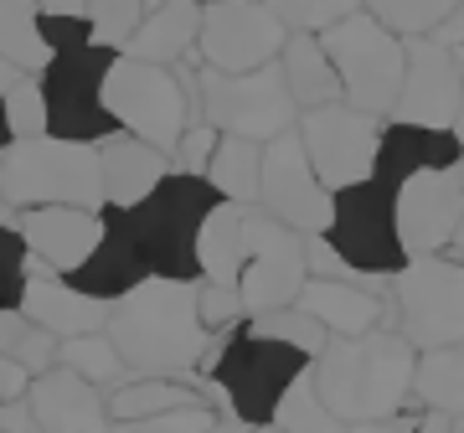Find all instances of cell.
Instances as JSON below:
<instances>
[{
  "instance_id": "f907efd6",
  "label": "cell",
  "mask_w": 464,
  "mask_h": 433,
  "mask_svg": "<svg viewBox=\"0 0 464 433\" xmlns=\"http://www.w3.org/2000/svg\"><path fill=\"white\" fill-rule=\"evenodd\" d=\"M47 16H88V0H36Z\"/></svg>"
},
{
  "instance_id": "484cf974",
  "label": "cell",
  "mask_w": 464,
  "mask_h": 433,
  "mask_svg": "<svg viewBox=\"0 0 464 433\" xmlns=\"http://www.w3.org/2000/svg\"><path fill=\"white\" fill-rule=\"evenodd\" d=\"M243 258H248V207L222 197L197 233V268L212 284H237Z\"/></svg>"
},
{
  "instance_id": "b9f144b4",
  "label": "cell",
  "mask_w": 464,
  "mask_h": 433,
  "mask_svg": "<svg viewBox=\"0 0 464 433\" xmlns=\"http://www.w3.org/2000/svg\"><path fill=\"white\" fill-rule=\"evenodd\" d=\"M217 124H207V119H197L191 130L176 140V150H170V170H191V176H207V160H212L217 150Z\"/></svg>"
},
{
  "instance_id": "7bdbcfd3",
  "label": "cell",
  "mask_w": 464,
  "mask_h": 433,
  "mask_svg": "<svg viewBox=\"0 0 464 433\" xmlns=\"http://www.w3.org/2000/svg\"><path fill=\"white\" fill-rule=\"evenodd\" d=\"M57 346H63V335L42 331V325H26V335L16 341V351H11V356H16V361L32 371V377H42V371L57 367Z\"/></svg>"
},
{
  "instance_id": "44dd1931",
  "label": "cell",
  "mask_w": 464,
  "mask_h": 433,
  "mask_svg": "<svg viewBox=\"0 0 464 433\" xmlns=\"http://www.w3.org/2000/svg\"><path fill=\"white\" fill-rule=\"evenodd\" d=\"M140 279H150V268H145V258H140V248H134L130 222H124V212H119V207H103V237H99V248H93L83 264L67 274V284H78L83 294H93V300H103V304H114V300H124Z\"/></svg>"
},
{
  "instance_id": "680465c9",
  "label": "cell",
  "mask_w": 464,
  "mask_h": 433,
  "mask_svg": "<svg viewBox=\"0 0 464 433\" xmlns=\"http://www.w3.org/2000/svg\"><path fill=\"white\" fill-rule=\"evenodd\" d=\"M449 130L459 134V145H464V99H459V114H454V124H449Z\"/></svg>"
},
{
  "instance_id": "6125c7cd",
  "label": "cell",
  "mask_w": 464,
  "mask_h": 433,
  "mask_svg": "<svg viewBox=\"0 0 464 433\" xmlns=\"http://www.w3.org/2000/svg\"><path fill=\"white\" fill-rule=\"evenodd\" d=\"M449 433H464V418H454V428H449Z\"/></svg>"
},
{
  "instance_id": "ee69618b",
  "label": "cell",
  "mask_w": 464,
  "mask_h": 433,
  "mask_svg": "<svg viewBox=\"0 0 464 433\" xmlns=\"http://www.w3.org/2000/svg\"><path fill=\"white\" fill-rule=\"evenodd\" d=\"M304 268H310V279H356V274H351V264L335 253V243L325 233L304 237Z\"/></svg>"
},
{
  "instance_id": "74e56055",
  "label": "cell",
  "mask_w": 464,
  "mask_h": 433,
  "mask_svg": "<svg viewBox=\"0 0 464 433\" xmlns=\"http://www.w3.org/2000/svg\"><path fill=\"white\" fill-rule=\"evenodd\" d=\"M88 21H93V42L109 52H124L134 26L145 21V0H88Z\"/></svg>"
},
{
  "instance_id": "91938a15",
  "label": "cell",
  "mask_w": 464,
  "mask_h": 433,
  "mask_svg": "<svg viewBox=\"0 0 464 433\" xmlns=\"http://www.w3.org/2000/svg\"><path fill=\"white\" fill-rule=\"evenodd\" d=\"M248 433H284V428H279V423H253Z\"/></svg>"
},
{
  "instance_id": "f6af8a7d",
  "label": "cell",
  "mask_w": 464,
  "mask_h": 433,
  "mask_svg": "<svg viewBox=\"0 0 464 433\" xmlns=\"http://www.w3.org/2000/svg\"><path fill=\"white\" fill-rule=\"evenodd\" d=\"M42 36H47L52 52L88 47V42H93V21L88 16H47V11H42Z\"/></svg>"
},
{
  "instance_id": "ac0fdd59",
  "label": "cell",
  "mask_w": 464,
  "mask_h": 433,
  "mask_svg": "<svg viewBox=\"0 0 464 433\" xmlns=\"http://www.w3.org/2000/svg\"><path fill=\"white\" fill-rule=\"evenodd\" d=\"M21 315L42 325L52 335H83L109 325V304L83 294L78 284H67V274H57L52 264H42L36 253H26V289H21Z\"/></svg>"
},
{
  "instance_id": "4fadbf2b",
  "label": "cell",
  "mask_w": 464,
  "mask_h": 433,
  "mask_svg": "<svg viewBox=\"0 0 464 433\" xmlns=\"http://www.w3.org/2000/svg\"><path fill=\"white\" fill-rule=\"evenodd\" d=\"M289 26H284L264 0H201V36L197 57L217 72H253V67L279 63Z\"/></svg>"
},
{
  "instance_id": "e0dca14e",
  "label": "cell",
  "mask_w": 464,
  "mask_h": 433,
  "mask_svg": "<svg viewBox=\"0 0 464 433\" xmlns=\"http://www.w3.org/2000/svg\"><path fill=\"white\" fill-rule=\"evenodd\" d=\"M398 201V237L408 258H423V253H449L454 233L464 222V181L459 170H418L413 181H402L392 191Z\"/></svg>"
},
{
  "instance_id": "1f68e13d",
  "label": "cell",
  "mask_w": 464,
  "mask_h": 433,
  "mask_svg": "<svg viewBox=\"0 0 464 433\" xmlns=\"http://www.w3.org/2000/svg\"><path fill=\"white\" fill-rule=\"evenodd\" d=\"M57 367L78 371V377H88V382L99 387H119V377H124V356H119L114 335L109 331H83V335H67L63 346H57Z\"/></svg>"
},
{
  "instance_id": "f1b7e54d",
  "label": "cell",
  "mask_w": 464,
  "mask_h": 433,
  "mask_svg": "<svg viewBox=\"0 0 464 433\" xmlns=\"http://www.w3.org/2000/svg\"><path fill=\"white\" fill-rule=\"evenodd\" d=\"M0 57L16 72H42L52 47L42 36V5L36 0H0Z\"/></svg>"
},
{
  "instance_id": "bcb514c9",
  "label": "cell",
  "mask_w": 464,
  "mask_h": 433,
  "mask_svg": "<svg viewBox=\"0 0 464 433\" xmlns=\"http://www.w3.org/2000/svg\"><path fill=\"white\" fill-rule=\"evenodd\" d=\"M26 387H32V371L21 367L16 356H5V351H0V402L26 398Z\"/></svg>"
},
{
  "instance_id": "ba28073f",
  "label": "cell",
  "mask_w": 464,
  "mask_h": 433,
  "mask_svg": "<svg viewBox=\"0 0 464 433\" xmlns=\"http://www.w3.org/2000/svg\"><path fill=\"white\" fill-rule=\"evenodd\" d=\"M392 325L418 351L464 341V258H408L392 274Z\"/></svg>"
},
{
  "instance_id": "e7e4bbea",
  "label": "cell",
  "mask_w": 464,
  "mask_h": 433,
  "mask_svg": "<svg viewBox=\"0 0 464 433\" xmlns=\"http://www.w3.org/2000/svg\"><path fill=\"white\" fill-rule=\"evenodd\" d=\"M0 433H5V428H0Z\"/></svg>"
},
{
  "instance_id": "7a4b0ae2",
  "label": "cell",
  "mask_w": 464,
  "mask_h": 433,
  "mask_svg": "<svg viewBox=\"0 0 464 433\" xmlns=\"http://www.w3.org/2000/svg\"><path fill=\"white\" fill-rule=\"evenodd\" d=\"M418 346L398 325H377L366 335H331L310 361L315 392L341 423H382L413 402Z\"/></svg>"
},
{
  "instance_id": "d6a6232c",
  "label": "cell",
  "mask_w": 464,
  "mask_h": 433,
  "mask_svg": "<svg viewBox=\"0 0 464 433\" xmlns=\"http://www.w3.org/2000/svg\"><path fill=\"white\" fill-rule=\"evenodd\" d=\"M274 423H279L284 433H341L346 428V423L325 408V398L315 392V377H310V371L284 392V402L274 408Z\"/></svg>"
},
{
  "instance_id": "d6986e66",
  "label": "cell",
  "mask_w": 464,
  "mask_h": 433,
  "mask_svg": "<svg viewBox=\"0 0 464 433\" xmlns=\"http://www.w3.org/2000/svg\"><path fill=\"white\" fill-rule=\"evenodd\" d=\"M26 402H32L42 433H114L103 387L78 377V371H67V367H52L42 377H32Z\"/></svg>"
},
{
  "instance_id": "7c38bea8",
  "label": "cell",
  "mask_w": 464,
  "mask_h": 433,
  "mask_svg": "<svg viewBox=\"0 0 464 433\" xmlns=\"http://www.w3.org/2000/svg\"><path fill=\"white\" fill-rule=\"evenodd\" d=\"M299 145L310 155L315 176L331 191L341 186H356L377 170V145H382V119L377 114H362L356 103L335 99V103H320V109H304L299 114Z\"/></svg>"
},
{
  "instance_id": "ab89813d",
  "label": "cell",
  "mask_w": 464,
  "mask_h": 433,
  "mask_svg": "<svg viewBox=\"0 0 464 433\" xmlns=\"http://www.w3.org/2000/svg\"><path fill=\"white\" fill-rule=\"evenodd\" d=\"M197 304H201V325L207 331H237L248 320V304H243V289L237 284L197 279Z\"/></svg>"
},
{
  "instance_id": "11a10c76",
  "label": "cell",
  "mask_w": 464,
  "mask_h": 433,
  "mask_svg": "<svg viewBox=\"0 0 464 433\" xmlns=\"http://www.w3.org/2000/svg\"><path fill=\"white\" fill-rule=\"evenodd\" d=\"M0 222H11V227H16V207L5 201V191H0Z\"/></svg>"
},
{
  "instance_id": "2e32d148",
  "label": "cell",
  "mask_w": 464,
  "mask_h": 433,
  "mask_svg": "<svg viewBox=\"0 0 464 433\" xmlns=\"http://www.w3.org/2000/svg\"><path fill=\"white\" fill-rule=\"evenodd\" d=\"M402 42H408V67H402V88H398L392 119L449 130L454 114H459V99H464L459 57L439 36H402Z\"/></svg>"
},
{
  "instance_id": "4316f807",
  "label": "cell",
  "mask_w": 464,
  "mask_h": 433,
  "mask_svg": "<svg viewBox=\"0 0 464 433\" xmlns=\"http://www.w3.org/2000/svg\"><path fill=\"white\" fill-rule=\"evenodd\" d=\"M279 72L289 83V93H295L299 114L341 99V78H335V63L325 52V42H320V32H289V42L279 52Z\"/></svg>"
},
{
  "instance_id": "be15d7a7",
  "label": "cell",
  "mask_w": 464,
  "mask_h": 433,
  "mask_svg": "<svg viewBox=\"0 0 464 433\" xmlns=\"http://www.w3.org/2000/svg\"><path fill=\"white\" fill-rule=\"evenodd\" d=\"M454 170H459V181H464V155H459V160H454Z\"/></svg>"
},
{
  "instance_id": "7402d4cb",
  "label": "cell",
  "mask_w": 464,
  "mask_h": 433,
  "mask_svg": "<svg viewBox=\"0 0 464 433\" xmlns=\"http://www.w3.org/2000/svg\"><path fill=\"white\" fill-rule=\"evenodd\" d=\"M464 155L459 134L454 130H429V124H408L392 119L382 124V145H377V176L387 191H398L402 181H413L418 170H449Z\"/></svg>"
},
{
  "instance_id": "f5cc1de1",
  "label": "cell",
  "mask_w": 464,
  "mask_h": 433,
  "mask_svg": "<svg viewBox=\"0 0 464 433\" xmlns=\"http://www.w3.org/2000/svg\"><path fill=\"white\" fill-rule=\"evenodd\" d=\"M212 433H248V423H237L232 413H222V418H217V428H212Z\"/></svg>"
},
{
  "instance_id": "603a6c76",
  "label": "cell",
  "mask_w": 464,
  "mask_h": 433,
  "mask_svg": "<svg viewBox=\"0 0 464 433\" xmlns=\"http://www.w3.org/2000/svg\"><path fill=\"white\" fill-rule=\"evenodd\" d=\"M295 304L310 310L331 335H366L392 325V294H377L362 279H304Z\"/></svg>"
},
{
  "instance_id": "d590c367",
  "label": "cell",
  "mask_w": 464,
  "mask_h": 433,
  "mask_svg": "<svg viewBox=\"0 0 464 433\" xmlns=\"http://www.w3.org/2000/svg\"><path fill=\"white\" fill-rule=\"evenodd\" d=\"M0 103H5L11 140H36V134H47V93H42V78H36V72H21L16 83L0 93Z\"/></svg>"
},
{
  "instance_id": "cb8c5ba5",
  "label": "cell",
  "mask_w": 464,
  "mask_h": 433,
  "mask_svg": "<svg viewBox=\"0 0 464 433\" xmlns=\"http://www.w3.org/2000/svg\"><path fill=\"white\" fill-rule=\"evenodd\" d=\"M99 170H103V201L130 212L140 197H150L155 186L166 181L170 170V155L155 150L150 140L130 130H114L109 140H99Z\"/></svg>"
},
{
  "instance_id": "8d00e7d4",
  "label": "cell",
  "mask_w": 464,
  "mask_h": 433,
  "mask_svg": "<svg viewBox=\"0 0 464 433\" xmlns=\"http://www.w3.org/2000/svg\"><path fill=\"white\" fill-rule=\"evenodd\" d=\"M264 5L289 32H325L335 21H346L351 11H362L366 0H264Z\"/></svg>"
},
{
  "instance_id": "5b68a950",
  "label": "cell",
  "mask_w": 464,
  "mask_h": 433,
  "mask_svg": "<svg viewBox=\"0 0 464 433\" xmlns=\"http://www.w3.org/2000/svg\"><path fill=\"white\" fill-rule=\"evenodd\" d=\"M0 191L11 207H88L103 212V170H99V145L83 140H11L0 155Z\"/></svg>"
},
{
  "instance_id": "8fae6325",
  "label": "cell",
  "mask_w": 464,
  "mask_h": 433,
  "mask_svg": "<svg viewBox=\"0 0 464 433\" xmlns=\"http://www.w3.org/2000/svg\"><path fill=\"white\" fill-rule=\"evenodd\" d=\"M325 237L351 264V274H398L408 264V248L398 237V201L377 176L335 191V212Z\"/></svg>"
},
{
  "instance_id": "9f6ffc18",
  "label": "cell",
  "mask_w": 464,
  "mask_h": 433,
  "mask_svg": "<svg viewBox=\"0 0 464 433\" xmlns=\"http://www.w3.org/2000/svg\"><path fill=\"white\" fill-rule=\"evenodd\" d=\"M5 145H11V124H5V103H0V155H5Z\"/></svg>"
},
{
  "instance_id": "3957f363",
  "label": "cell",
  "mask_w": 464,
  "mask_h": 433,
  "mask_svg": "<svg viewBox=\"0 0 464 433\" xmlns=\"http://www.w3.org/2000/svg\"><path fill=\"white\" fill-rule=\"evenodd\" d=\"M103 103H109L119 130L140 134L155 150L170 155L176 140L201 119V83L186 63L160 67V63H140L130 52H114L109 78H103Z\"/></svg>"
},
{
  "instance_id": "4dcf8cb0",
  "label": "cell",
  "mask_w": 464,
  "mask_h": 433,
  "mask_svg": "<svg viewBox=\"0 0 464 433\" xmlns=\"http://www.w3.org/2000/svg\"><path fill=\"white\" fill-rule=\"evenodd\" d=\"M186 402H207L197 387H186V377H130L109 392V418L130 423V418H150L166 408H186Z\"/></svg>"
},
{
  "instance_id": "52a82bcc",
  "label": "cell",
  "mask_w": 464,
  "mask_h": 433,
  "mask_svg": "<svg viewBox=\"0 0 464 433\" xmlns=\"http://www.w3.org/2000/svg\"><path fill=\"white\" fill-rule=\"evenodd\" d=\"M325 52L341 78V99L356 103L362 114H392L402 88V67H408V42L392 26H382L372 11H351L346 21H335L320 32Z\"/></svg>"
},
{
  "instance_id": "f546056e",
  "label": "cell",
  "mask_w": 464,
  "mask_h": 433,
  "mask_svg": "<svg viewBox=\"0 0 464 433\" xmlns=\"http://www.w3.org/2000/svg\"><path fill=\"white\" fill-rule=\"evenodd\" d=\"M413 398L429 408L464 418V341L454 346H433L418 351V371H413Z\"/></svg>"
},
{
  "instance_id": "db71d44e",
  "label": "cell",
  "mask_w": 464,
  "mask_h": 433,
  "mask_svg": "<svg viewBox=\"0 0 464 433\" xmlns=\"http://www.w3.org/2000/svg\"><path fill=\"white\" fill-rule=\"evenodd\" d=\"M16 78H21V72H16V67H11V63H5V57H0V93H5V88L16 83Z\"/></svg>"
},
{
  "instance_id": "d4e9b609",
  "label": "cell",
  "mask_w": 464,
  "mask_h": 433,
  "mask_svg": "<svg viewBox=\"0 0 464 433\" xmlns=\"http://www.w3.org/2000/svg\"><path fill=\"white\" fill-rule=\"evenodd\" d=\"M197 36H201V0H160V5H150L145 21L134 26L124 52L140 57V63L176 67L197 52Z\"/></svg>"
},
{
  "instance_id": "277c9868",
  "label": "cell",
  "mask_w": 464,
  "mask_h": 433,
  "mask_svg": "<svg viewBox=\"0 0 464 433\" xmlns=\"http://www.w3.org/2000/svg\"><path fill=\"white\" fill-rule=\"evenodd\" d=\"M217 201H222V191L207 176H191V170H166V181L150 197L134 201L124 212V222H130V237L150 274H160V279H201L197 233Z\"/></svg>"
},
{
  "instance_id": "6da1fadb",
  "label": "cell",
  "mask_w": 464,
  "mask_h": 433,
  "mask_svg": "<svg viewBox=\"0 0 464 433\" xmlns=\"http://www.w3.org/2000/svg\"><path fill=\"white\" fill-rule=\"evenodd\" d=\"M119 356L134 377H191L212 351V331L201 325L197 279L150 274L109 304V325Z\"/></svg>"
},
{
  "instance_id": "ffe728a7",
  "label": "cell",
  "mask_w": 464,
  "mask_h": 433,
  "mask_svg": "<svg viewBox=\"0 0 464 433\" xmlns=\"http://www.w3.org/2000/svg\"><path fill=\"white\" fill-rule=\"evenodd\" d=\"M16 233L26 243V253H36L57 274H72L88 253L99 248L103 212H88V207H21Z\"/></svg>"
},
{
  "instance_id": "5bb4252c",
  "label": "cell",
  "mask_w": 464,
  "mask_h": 433,
  "mask_svg": "<svg viewBox=\"0 0 464 433\" xmlns=\"http://www.w3.org/2000/svg\"><path fill=\"white\" fill-rule=\"evenodd\" d=\"M304 279H310L304 233H295L279 216H268L264 207H248V258H243V274H237L248 315H268V310L295 304Z\"/></svg>"
},
{
  "instance_id": "8992f818",
  "label": "cell",
  "mask_w": 464,
  "mask_h": 433,
  "mask_svg": "<svg viewBox=\"0 0 464 433\" xmlns=\"http://www.w3.org/2000/svg\"><path fill=\"white\" fill-rule=\"evenodd\" d=\"M310 371V356L289 341H274V335H253L248 325L217 346V356L207 361V377H212L217 408L232 413L237 423H274V408L284 402V392Z\"/></svg>"
},
{
  "instance_id": "83f0119b",
  "label": "cell",
  "mask_w": 464,
  "mask_h": 433,
  "mask_svg": "<svg viewBox=\"0 0 464 433\" xmlns=\"http://www.w3.org/2000/svg\"><path fill=\"white\" fill-rule=\"evenodd\" d=\"M258 176H264V145L248 134H217V150L207 160V181L227 201L253 207L258 201Z\"/></svg>"
},
{
  "instance_id": "f35d334b",
  "label": "cell",
  "mask_w": 464,
  "mask_h": 433,
  "mask_svg": "<svg viewBox=\"0 0 464 433\" xmlns=\"http://www.w3.org/2000/svg\"><path fill=\"white\" fill-rule=\"evenodd\" d=\"M222 408H207V402H186V408H166V413L150 418H130V423H114V433H212Z\"/></svg>"
},
{
  "instance_id": "9c48e42d",
  "label": "cell",
  "mask_w": 464,
  "mask_h": 433,
  "mask_svg": "<svg viewBox=\"0 0 464 433\" xmlns=\"http://www.w3.org/2000/svg\"><path fill=\"white\" fill-rule=\"evenodd\" d=\"M197 83H201V119L217 124L222 134H248V140L268 145L274 134L299 124V103L284 83L279 63L253 67V72L197 67Z\"/></svg>"
},
{
  "instance_id": "e575fe53",
  "label": "cell",
  "mask_w": 464,
  "mask_h": 433,
  "mask_svg": "<svg viewBox=\"0 0 464 433\" xmlns=\"http://www.w3.org/2000/svg\"><path fill=\"white\" fill-rule=\"evenodd\" d=\"M454 5L459 0H366V11L398 36H433L454 16Z\"/></svg>"
},
{
  "instance_id": "94428289",
  "label": "cell",
  "mask_w": 464,
  "mask_h": 433,
  "mask_svg": "<svg viewBox=\"0 0 464 433\" xmlns=\"http://www.w3.org/2000/svg\"><path fill=\"white\" fill-rule=\"evenodd\" d=\"M454 57H459V72H464V42H459V47H454Z\"/></svg>"
},
{
  "instance_id": "60d3db41",
  "label": "cell",
  "mask_w": 464,
  "mask_h": 433,
  "mask_svg": "<svg viewBox=\"0 0 464 433\" xmlns=\"http://www.w3.org/2000/svg\"><path fill=\"white\" fill-rule=\"evenodd\" d=\"M26 289V243L11 222H0V310H21Z\"/></svg>"
},
{
  "instance_id": "9a60e30c",
  "label": "cell",
  "mask_w": 464,
  "mask_h": 433,
  "mask_svg": "<svg viewBox=\"0 0 464 433\" xmlns=\"http://www.w3.org/2000/svg\"><path fill=\"white\" fill-rule=\"evenodd\" d=\"M268 216L289 222L295 233H325L335 212V191L315 176L310 155L299 145V130H284L264 145V176H258V201Z\"/></svg>"
},
{
  "instance_id": "6f0895ef",
  "label": "cell",
  "mask_w": 464,
  "mask_h": 433,
  "mask_svg": "<svg viewBox=\"0 0 464 433\" xmlns=\"http://www.w3.org/2000/svg\"><path fill=\"white\" fill-rule=\"evenodd\" d=\"M449 253H454V258H464V222H459V233H454V243H449Z\"/></svg>"
},
{
  "instance_id": "681fc988",
  "label": "cell",
  "mask_w": 464,
  "mask_h": 433,
  "mask_svg": "<svg viewBox=\"0 0 464 433\" xmlns=\"http://www.w3.org/2000/svg\"><path fill=\"white\" fill-rule=\"evenodd\" d=\"M433 36H439V42H449V47H459V42H464V0L454 5V16H449Z\"/></svg>"
},
{
  "instance_id": "30bf717a",
  "label": "cell",
  "mask_w": 464,
  "mask_h": 433,
  "mask_svg": "<svg viewBox=\"0 0 464 433\" xmlns=\"http://www.w3.org/2000/svg\"><path fill=\"white\" fill-rule=\"evenodd\" d=\"M109 63H114V52L99 47V42L52 52V63L36 72L42 78V93H47V134L99 145V140H109L119 130L114 114H109V103H103Z\"/></svg>"
},
{
  "instance_id": "c3c4849f",
  "label": "cell",
  "mask_w": 464,
  "mask_h": 433,
  "mask_svg": "<svg viewBox=\"0 0 464 433\" xmlns=\"http://www.w3.org/2000/svg\"><path fill=\"white\" fill-rule=\"evenodd\" d=\"M26 325H32V320L21 315V310H0V351H5V356L16 351V341L26 335Z\"/></svg>"
},
{
  "instance_id": "836d02e7",
  "label": "cell",
  "mask_w": 464,
  "mask_h": 433,
  "mask_svg": "<svg viewBox=\"0 0 464 433\" xmlns=\"http://www.w3.org/2000/svg\"><path fill=\"white\" fill-rule=\"evenodd\" d=\"M253 335H274V341H289V346H299L310 361H315L320 351H325V341H331V331L320 325L310 310H299V304H284V310H268V315H248L243 320Z\"/></svg>"
},
{
  "instance_id": "816d5d0a",
  "label": "cell",
  "mask_w": 464,
  "mask_h": 433,
  "mask_svg": "<svg viewBox=\"0 0 464 433\" xmlns=\"http://www.w3.org/2000/svg\"><path fill=\"white\" fill-rule=\"evenodd\" d=\"M341 433H402V428L392 423V418H382V423H346Z\"/></svg>"
},
{
  "instance_id": "7dc6e473",
  "label": "cell",
  "mask_w": 464,
  "mask_h": 433,
  "mask_svg": "<svg viewBox=\"0 0 464 433\" xmlns=\"http://www.w3.org/2000/svg\"><path fill=\"white\" fill-rule=\"evenodd\" d=\"M0 428L5 433H42V423H36L32 402L16 398V402H0Z\"/></svg>"
}]
</instances>
